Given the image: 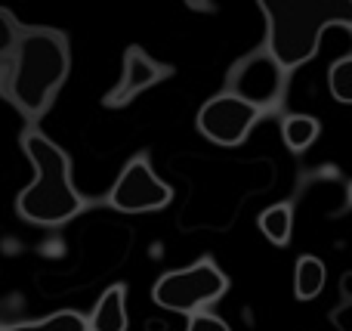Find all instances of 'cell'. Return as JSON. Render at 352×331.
I'll return each mask as SVG.
<instances>
[{"mask_svg":"<svg viewBox=\"0 0 352 331\" xmlns=\"http://www.w3.org/2000/svg\"><path fill=\"white\" fill-rule=\"evenodd\" d=\"M340 295H343V301H352V270H346L340 276Z\"/></svg>","mask_w":352,"mask_h":331,"instance_id":"ac0fdd59","label":"cell"},{"mask_svg":"<svg viewBox=\"0 0 352 331\" xmlns=\"http://www.w3.org/2000/svg\"><path fill=\"white\" fill-rule=\"evenodd\" d=\"M72 68L65 34L53 28H28L19 37V47L12 53V68L6 90L10 99L28 121L47 115L56 93L62 90Z\"/></svg>","mask_w":352,"mask_h":331,"instance_id":"7a4b0ae2","label":"cell"},{"mask_svg":"<svg viewBox=\"0 0 352 331\" xmlns=\"http://www.w3.org/2000/svg\"><path fill=\"white\" fill-rule=\"evenodd\" d=\"M269 22L266 50L285 72L316 59L324 31H352V0H263Z\"/></svg>","mask_w":352,"mask_h":331,"instance_id":"6da1fadb","label":"cell"},{"mask_svg":"<svg viewBox=\"0 0 352 331\" xmlns=\"http://www.w3.org/2000/svg\"><path fill=\"white\" fill-rule=\"evenodd\" d=\"M331 325L337 331H352V301H343L340 307L331 310Z\"/></svg>","mask_w":352,"mask_h":331,"instance_id":"e0dca14e","label":"cell"},{"mask_svg":"<svg viewBox=\"0 0 352 331\" xmlns=\"http://www.w3.org/2000/svg\"><path fill=\"white\" fill-rule=\"evenodd\" d=\"M256 226H260V233L266 235L272 245L285 248L294 233V208L291 204H272V208H266L256 217Z\"/></svg>","mask_w":352,"mask_h":331,"instance_id":"8fae6325","label":"cell"},{"mask_svg":"<svg viewBox=\"0 0 352 331\" xmlns=\"http://www.w3.org/2000/svg\"><path fill=\"white\" fill-rule=\"evenodd\" d=\"M87 322H90V331H127V288L111 285L99 297L96 310Z\"/></svg>","mask_w":352,"mask_h":331,"instance_id":"9c48e42d","label":"cell"},{"mask_svg":"<svg viewBox=\"0 0 352 331\" xmlns=\"http://www.w3.org/2000/svg\"><path fill=\"white\" fill-rule=\"evenodd\" d=\"M22 149L34 164V180L16 198L19 217L34 226H65L84 211V198L72 183L68 155L41 130H28L22 136Z\"/></svg>","mask_w":352,"mask_h":331,"instance_id":"3957f363","label":"cell"},{"mask_svg":"<svg viewBox=\"0 0 352 331\" xmlns=\"http://www.w3.org/2000/svg\"><path fill=\"white\" fill-rule=\"evenodd\" d=\"M173 202V189L152 171L146 158H133L121 171L109 192V208L121 214H146V211H161Z\"/></svg>","mask_w":352,"mask_h":331,"instance_id":"8992f818","label":"cell"},{"mask_svg":"<svg viewBox=\"0 0 352 331\" xmlns=\"http://www.w3.org/2000/svg\"><path fill=\"white\" fill-rule=\"evenodd\" d=\"M19 37H22V31H19V25L12 22L10 12L0 10V59H3L6 53H16L19 47Z\"/></svg>","mask_w":352,"mask_h":331,"instance_id":"9a60e30c","label":"cell"},{"mask_svg":"<svg viewBox=\"0 0 352 331\" xmlns=\"http://www.w3.org/2000/svg\"><path fill=\"white\" fill-rule=\"evenodd\" d=\"M186 331H232V328L213 313H195V316H188Z\"/></svg>","mask_w":352,"mask_h":331,"instance_id":"2e32d148","label":"cell"},{"mask_svg":"<svg viewBox=\"0 0 352 331\" xmlns=\"http://www.w3.org/2000/svg\"><path fill=\"white\" fill-rule=\"evenodd\" d=\"M287 90V72L281 68V62L269 53L266 47L256 53L244 56L229 74V90L232 96L244 99L248 105L260 111H272L281 105Z\"/></svg>","mask_w":352,"mask_h":331,"instance_id":"5b68a950","label":"cell"},{"mask_svg":"<svg viewBox=\"0 0 352 331\" xmlns=\"http://www.w3.org/2000/svg\"><path fill=\"white\" fill-rule=\"evenodd\" d=\"M226 291H229L226 273L210 257H204L198 264L186 266V270L164 273L152 288V301L158 307L170 310V313L195 316V313H204L210 303H217Z\"/></svg>","mask_w":352,"mask_h":331,"instance_id":"277c9868","label":"cell"},{"mask_svg":"<svg viewBox=\"0 0 352 331\" xmlns=\"http://www.w3.org/2000/svg\"><path fill=\"white\" fill-rule=\"evenodd\" d=\"M328 90L340 105H352V56H340L328 68Z\"/></svg>","mask_w":352,"mask_h":331,"instance_id":"5bb4252c","label":"cell"},{"mask_svg":"<svg viewBox=\"0 0 352 331\" xmlns=\"http://www.w3.org/2000/svg\"><path fill=\"white\" fill-rule=\"evenodd\" d=\"M0 331H90V322L84 319L80 313H56L47 316V319H37V322H16V325H0Z\"/></svg>","mask_w":352,"mask_h":331,"instance_id":"4fadbf2b","label":"cell"},{"mask_svg":"<svg viewBox=\"0 0 352 331\" xmlns=\"http://www.w3.org/2000/svg\"><path fill=\"white\" fill-rule=\"evenodd\" d=\"M346 202L352 204V183H349V189H346Z\"/></svg>","mask_w":352,"mask_h":331,"instance_id":"d6986e66","label":"cell"},{"mask_svg":"<svg viewBox=\"0 0 352 331\" xmlns=\"http://www.w3.org/2000/svg\"><path fill=\"white\" fill-rule=\"evenodd\" d=\"M318 130H322V124L312 115H287L281 121V140L294 155H300L318 140Z\"/></svg>","mask_w":352,"mask_h":331,"instance_id":"7c38bea8","label":"cell"},{"mask_svg":"<svg viewBox=\"0 0 352 331\" xmlns=\"http://www.w3.org/2000/svg\"><path fill=\"white\" fill-rule=\"evenodd\" d=\"M167 74H170V68L155 62L142 47H130L127 56H124V74L115 90L105 96V105H127L136 93L155 87L161 78H167Z\"/></svg>","mask_w":352,"mask_h":331,"instance_id":"ba28073f","label":"cell"},{"mask_svg":"<svg viewBox=\"0 0 352 331\" xmlns=\"http://www.w3.org/2000/svg\"><path fill=\"white\" fill-rule=\"evenodd\" d=\"M324 279H328V270H324L322 260L312 257V254H303L294 266V295H297V301H316L324 291Z\"/></svg>","mask_w":352,"mask_h":331,"instance_id":"30bf717a","label":"cell"},{"mask_svg":"<svg viewBox=\"0 0 352 331\" xmlns=\"http://www.w3.org/2000/svg\"><path fill=\"white\" fill-rule=\"evenodd\" d=\"M263 111L248 105L244 99L232 96V93H219V96L207 99L198 109V130L217 146H241L254 124L260 121Z\"/></svg>","mask_w":352,"mask_h":331,"instance_id":"52a82bcc","label":"cell"}]
</instances>
